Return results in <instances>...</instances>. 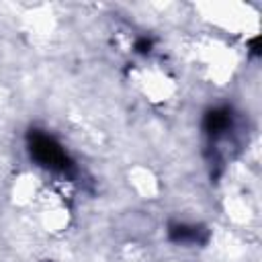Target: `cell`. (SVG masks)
Segmentation results:
<instances>
[{"mask_svg": "<svg viewBox=\"0 0 262 262\" xmlns=\"http://www.w3.org/2000/svg\"><path fill=\"white\" fill-rule=\"evenodd\" d=\"M31 154L41 166L51 168V170H63V168L70 166L66 151L51 137H47L43 133H33L31 135Z\"/></svg>", "mask_w": 262, "mask_h": 262, "instance_id": "obj_1", "label": "cell"}, {"mask_svg": "<svg viewBox=\"0 0 262 262\" xmlns=\"http://www.w3.org/2000/svg\"><path fill=\"white\" fill-rule=\"evenodd\" d=\"M229 113L227 111H211L209 115H207V121H205V127H207V131L209 133H213V135H219V133H223L227 127H229Z\"/></svg>", "mask_w": 262, "mask_h": 262, "instance_id": "obj_2", "label": "cell"}, {"mask_svg": "<svg viewBox=\"0 0 262 262\" xmlns=\"http://www.w3.org/2000/svg\"><path fill=\"white\" fill-rule=\"evenodd\" d=\"M201 229L199 227H188V225H176L170 229V235L176 239V242H199Z\"/></svg>", "mask_w": 262, "mask_h": 262, "instance_id": "obj_3", "label": "cell"}]
</instances>
